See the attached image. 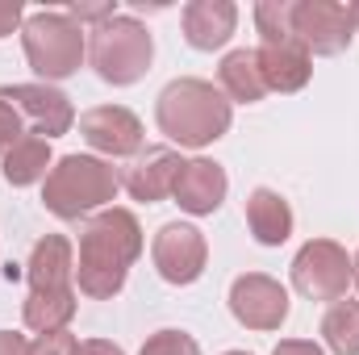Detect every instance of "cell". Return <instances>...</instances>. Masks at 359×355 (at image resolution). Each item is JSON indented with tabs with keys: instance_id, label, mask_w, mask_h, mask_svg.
<instances>
[{
	"instance_id": "obj_21",
	"label": "cell",
	"mask_w": 359,
	"mask_h": 355,
	"mask_svg": "<svg viewBox=\"0 0 359 355\" xmlns=\"http://www.w3.org/2000/svg\"><path fill=\"white\" fill-rule=\"evenodd\" d=\"M322 339L334 355H359V301H334L326 309Z\"/></svg>"
},
{
	"instance_id": "obj_7",
	"label": "cell",
	"mask_w": 359,
	"mask_h": 355,
	"mask_svg": "<svg viewBox=\"0 0 359 355\" xmlns=\"http://www.w3.org/2000/svg\"><path fill=\"white\" fill-rule=\"evenodd\" d=\"M292 34L305 42L309 55H343L355 38V21H351V8L339 0H297Z\"/></svg>"
},
{
	"instance_id": "obj_5",
	"label": "cell",
	"mask_w": 359,
	"mask_h": 355,
	"mask_svg": "<svg viewBox=\"0 0 359 355\" xmlns=\"http://www.w3.org/2000/svg\"><path fill=\"white\" fill-rule=\"evenodd\" d=\"M21 46L29 67L42 76V84L50 80H67L80 72L84 55H88V29L76 25L67 13H34L21 25Z\"/></svg>"
},
{
	"instance_id": "obj_30",
	"label": "cell",
	"mask_w": 359,
	"mask_h": 355,
	"mask_svg": "<svg viewBox=\"0 0 359 355\" xmlns=\"http://www.w3.org/2000/svg\"><path fill=\"white\" fill-rule=\"evenodd\" d=\"M347 8H351V21H355V34H359V0L355 4H347Z\"/></svg>"
},
{
	"instance_id": "obj_25",
	"label": "cell",
	"mask_w": 359,
	"mask_h": 355,
	"mask_svg": "<svg viewBox=\"0 0 359 355\" xmlns=\"http://www.w3.org/2000/svg\"><path fill=\"white\" fill-rule=\"evenodd\" d=\"M80 339L72 330H55V335H38L29 343V355H80Z\"/></svg>"
},
{
	"instance_id": "obj_29",
	"label": "cell",
	"mask_w": 359,
	"mask_h": 355,
	"mask_svg": "<svg viewBox=\"0 0 359 355\" xmlns=\"http://www.w3.org/2000/svg\"><path fill=\"white\" fill-rule=\"evenodd\" d=\"M80 355H126L117 343H109V339H88L84 347H80Z\"/></svg>"
},
{
	"instance_id": "obj_13",
	"label": "cell",
	"mask_w": 359,
	"mask_h": 355,
	"mask_svg": "<svg viewBox=\"0 0 359 355\" xmlns=\"http://www.w3.org/2000/svg\"><path fill=\"white\" fill-rule=\"evenodd\" d=\"M226 188H230V180H226V168H222V163H213V159H188V163L180 168L172 196H176V205L184 213L209 217V213L222 209Z\"/></svg>"
},
{
	"instance_id": "obj_28",
	"label": "cell",
	"mask_w": 359,
	"mask_h": 355,
	"mask_svg": "<svg viewBox=\"0 0 359 355\" xmlns=\"http://www.w3.org/2000/svg\"><path fill=\"white\" fill-rule=\"evenodd\" d=\"M0 355H29L25 335H17V330H0Z\"/></svg>"
},
{
	"instance_id": "obj_24",
	"label": "cell",
	"mask_w": 359,
	"mask_h": 355,
	"mask_svg": "<svg viewBox=\"0 0 359 355\" xmlns=\"http://www.w3.org/2000/svg\"><path fill=\"white\" fill-rule=\"evenodd\" d=\"M138 355H201V343L192 335H184V330H159V335H151L142 343Z\"/></svg>"
},
{
	"instance_id": "obj_9",
	"label": "cell",
	"mask_w": 359,
	"mask_h": 355,
	"mask_svg": "<svg viewBox=\"0 0 359 355\" xmlns=\"http://www.w3.org/2000/svg\"><path fill=\"white\" fill-rule=\"evenodd\" d=\"M80 134L100 159H134L147 142L142 121L126 105H96L80 117Z\"/></svg>"
},
{
	"instance_id": "obj_10",
	"label": "cell",
	"mask_w": 359,
	"mask_h": 355,
	"mask_svg": "<svg viewBox=\"0 0 359 355\" xmlns=\"http://www.w3.org/2000/svg\"><path fill=\"white\" fill-rule=\"evenodd\" d=\"M151 260L168 284H192V280H201V272L209 264V243L196 226L168 222L151 243Z\"/></svg>"
},
{
	"instance_id": "obj_22",
	"label": "cell",
	"mask_w": 359,
	"mask_h": 355,
	"mask_svg": "<svg viewBox=\"0 0 359 355\" xmlns=\"http://www.w3.org/2000/svg\"><path fill=\"white\" fill-rule=\"evenodd\" d=\"M292 4H297V0H259V4H255V29H259V42L292 38Z\"/></svg>"
},
{
	"instance_id": "obj_20",
	"label": "cell",
	"mask_w": 359,
	"mask_h": 355,
	"mask_svg": "<svg viewBox=\"0 0 359 355\" xmlns=\"http://www.w3.org/2000/svg\"><path fill=\"white\" fill-rule=\"evenodd\" d=\"M76 301L80 293H29L21 305V318L29 330L55 335V330H67V322L76 318Z\"/></svg>"
},
{
	"instance_id": "obj_31",
	"label": "cell",
	"mask_w": 359,
	"mask_h": 355,
	"mask_svg": "<svg viewBox=\"0 0 359 355\" xmlns=\"http://www.w3.org/2000/svg\"><path fill=\"white\" fill-rule=\"evenodd\" d=\"M351 264H355V276H351V280H355V284H359V255H355V260H351Z\"/></svg>"
},
{
	"instance_id": "obj_11",
	"label": "cell",
	"mask_w": 359,
	"mask_h": 355,
	"mask_svg": "<svg viewBox=\"0 0 359 355\" xmlns=\"http://www.w3.org/2000/svg\"><path fill=\"white\" fill-rule=\"evenodd\" d=\"M13 100L29 126V134L38 138H63L72 126H76V109H72V96L59 92L55 84H13Z\"/></svg>"
},
{
	"instance_id": "obj_27",
	"label": "cell",
	"mask_w": 359,
	"mask_h": 355,
	"mask_svg": "<svg viewBox=\"0 0 359 355\" xmlns=\"http://www.w3.org/2000/svg\"><path fill=\"white\" fill-rule=\"evenodd\" d=\"M271 355H326V351L318 343H309V339H280Z\"/></svg>"
},
{
	"instance_id": "obj_6",
	"label": "cell",
	"mask_w": 359,
	"mask_h": 355,
	"mask_svg": "<svg viewBox=\"0 0 359 355\" xmlns=\"http://www.w3.org/2000/svg\"><path fill=\"white\" fill-rule=\"evenodd\" d=\"M355 264L334 239H313L292 260V284L309 301H343L351 288Z\"/></svg>"
},
{
	"instance_id": "obj_4",
	"label": "cell",
	"mask_w": 359,
	"mask_h": 355,
	"mask_svg": "<svg viewBox=\"0 0 359 355\" xmlns=\"http://www.w3.org/2000/svg\"><path fill=\"white\" fill-rule=\"evenodd\" d=\"M88 59H92V72H96L104 84L130 88V84H138V80L151 72L155 38H151V29H147L138 17L113 13L109 21H100L88 34Z\"/></svg>"
},
{
	"instance_id": "obj_14",
	"label": "cell",
	"mask_w": 359,
	"mask_h": 355,
	"mask_svg": "<svg viewBox=\"0 0 359 355\" xmlns=\"http://www.w3.org/2000/svg\"><path fill=\"white\" fill-rule=\"evenodd\" d=\"M29 293H76V247L63 234H46L34 243L25 264Z\"/></svg>"
},
{
	"instance_id": "obj_32",
	"label": "cell",
	"mask_w": 359,
	"mask_h": 355,
	"mask_svg": "<svg viewBox=\"0 0 359 355\" xmlns=\"http://www.w3.org/2000/svg\"><path fill=\"white\" fill-rule=\"evenodd\" d=\"M226 355H251V351H226Z\"/></svg>"
},
{
	"instance_id": "obj_12",
	"label": "cell",
	"mask_w": 359,
	"mask_h": 355,
	"mask_svg": "<svg viewBox=\"0 0 359 355\" xmlns=\"http://www.w3.org/2000/svg\"><path fill=\"white\" fill-rule=\"evenodd\" d=\"M184 163H188V159H180L172 147H147V151H138V155L130 159V168H126L121 184H126V192H130L134 201L155 205V201L172 196L176 176H180Z\"/></svg>"
},
{
	"instance_id": "obj_19",
	"label": "cell",
	"mask_w": 359,
	"mask_h": 355,
	"mask_svg": "<svg viewBox=\"0 0 359 355\" xmlns=\"http://www.w3.org/2000/svg\"><path fill=\"white\" fill-rule=\"evenodd\" d=\"M50 168H55V159H50V142L38 138V134H25L17 147H8V151L0 155V176L8 180L13 188H29V184L46 180L50 176Z\"/></svg>"
},
{
	"instance_id": "obj_1",
	"label": "cell",
	"mask_w": 359,
	"mask_h": 355,
	"mask_svg": "<svg viewBox=\"0 0 359 355\" xmlns=\"http://www.w3.org/2000/svg\"><path fill=\"white\" fill-rule=\"evenodd\" d=\"M142 255V226L130 209H100L80 230V260H76V284L92 301H109L126 288V276Z\"/></svg>"
},
{
	"instance_id": "obj_26",
	"label": "cell",
	"mask_w": 359,
	"mask_h": 355,
	"mask_svg": "<svg viewBox=\"0 0 359 355\" xmlns=\"http://www.w3.org/2000/svg\"><path fill=\"white\" fill-rule=\"evenodd\" d=\"M25 25L21 17V0H0V38H13Z\"/></svg>"
},
{
	"instance_id": "obj_15",
	"label": "cell",
	"mask_w": 359,
	"mask_h": 355,
	"mask_svg": "<svg viewBox=\"0 0 359 355\" xmlns=\"http://www.w3.org/2000/svg\"><path fill=\"white\" fill-rule=\"evenodd\" d=\"M255 55H259L268 92H301L313 76V55L305 51V42L297 34L280 38V42H259Z\"/></svg>"
},
{
	"instance_id": "obj_2",
	"label": "cell",
	"mask_w": 359,
	"mask_h": 355,
	"mask_svg": "<svg viewBox=\"0 0 359 355\" xmlns=\"http://www.w3.org/2000/svg\"><path fill=\"white\" fill-rule=\"evenodd\" d=\"M155 121L159 130L188 147V151H201L209 142H217L230 121H234V105L226 100V92L213 88L209 80H196V76H184V80H172L168 88L159 92L155 100Z\"/></svg>"
},
{
	"instance_id": "obj_3",
	"label": "cell",
	"mask_w": 359,
	"mask_h": 355,
	"mask_svg": "<svg viewBox=\"0 0 359 355\" xmlns=\"http://www.w3.org/2000/svg\"><path fill=\"white\" fill-rule=\"evenodd\" d=\"M117 188H121V176L113 172L109 159H100V155H63L50 168L46 184H42V205L63 222H80L88 213L109 209Z\"/></svg>"
},
{
	"instance_id": "obj_23",
	"label": "cell",
	"mask_w": 359,
	"mask_h": 355,
	"mask_svg": "<svg viewBox=\"0 0 359 355\" xmlns=\"http://www.w3.org/2000/svg\"><path fill=\"white\" fill-rule=\"evenodd\" d=\"M25 134H29V126H25V117H21V109L13 100V88H0V155L8 147H17Z\"/></svg>"
},
{
	"instance_id": "obj_18",
	"label": "cell",
	"mask_w": 359,
	"mask_h": 355,
	"mask_svg": "<svg viewBox=\"0 0 359 355\" xmlns=\"http://www.w3.org/2000/svg\"><path fill=\"white\" fill-rule=\"evenodd\" d=\"M247 226H251L255 243L280 247V243H288V234H292V209H288V201H284L276 188H255V192L247 196Z\"/></svg>"
},
{
	"instance_id": "obj_17",
	"label": "cell",
	"mask_w": 359,
	"mask_h": 355,
	"mask_svg": "<svg viewBox=\"0 0 359 355\" xmlns=\"http://www.w3.org/2000/svg\"><path fill=\"white\" fill-rule=\"evenodd\" d=\"M217 88L226 92V100L234 105H255L268 96V80H264V67H259V55L251 46H238L222 59L217 67Z\"/></svg>"
},
{
	"instance_id": "obj_8",
	"label": "cell",
	"mask_w": 359,
	"mask_h": 355,
	"mask_svg": "<svg viewBox=\"0 0 359 355\" xmlns=\"http://www.w3.org/2000/svg\"><path fill=\"white\" fill-rule=\"evenodd\" d=\"M230 314L247 330H280L288 318V293L268 272H247L230 284Z\"/></svg>"
},
{
	"instance_id": "obj_16",
	"label": "cell",
	"mask_w": 359,
	"mask_h": 355,
	"mask_svg": "<svg viewBox=\"0 0 359 355\" xmlns=\"http://www.w3.org/2000/svg\"><path fill=\"white\" fill-rule=\"evenodd\" d=\"M180 25L192 51H222L238 29V8L230 0H192L184 4Z\"/></svg>"
}]
</instances>
